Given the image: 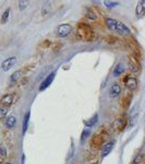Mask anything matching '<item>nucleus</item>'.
<instances>
[{"mask_svg":"<svg viewBox=\"0 0 145 164\" xmlns=\"http://www.w3.org/2000/svg\"><path fill=\"white\" fill-rule=\"evenodd\" d=\"M77 32H79V34L86 40H92L93 38H95L94 31L92 30V27L88 25V24L80 23L79 26H77Z\"/></svg>","mask_w":145,"mask_h":164,"instance_id":"nucleus-1","label":"nucleus"},{"mask_svg":"<svg viewBox=\"0 0 145 164\" xmlns=\"http://www.w3.org/2000/svg\"><path fill=\"white\" fill-rule=\"evenodd\" d=\"M72 30H73V27H72L71 24L63 23V24H60V25L58 26L56 32H57V35L59 37H65V36H68V35L71 33Z\"/></svg>","mask_w":145,"mask_h":164,"instance_id":"nucleus-2","label":"nucleus"},{"mask_svg":"<svg viewBox=\"0 0 145 164\" xmlns=\"http://www.w3.org/2000/svg\"><path fill=\"white\" fill-rule=\"evenodd\" d=\"M15 63H17V57H9L1 63V69L3 71H9Z\"/></svg>","mask_w":145,"mask_h":164,"instance_id":"nucleus-3","label":"nucleus"},{"mask_svg":"<svg viewBox=\"0 0 145 164\" xmlns=\"http://www.w3.org/2000/svg\"><path fill=\"white\" fill-rule=\"evenodd\" d=\"M55 75H56L55 72H51V73H49V75L42 81V83H40V86H39V91H45V90L52 83V81H54L55 79Z\"/></svg>","mask_w":145,"mask_h":164,"instance_id":"nucleus-4","label":"nucleus"},{"mask_svg":"<svg viewBox=\"0 0 145 164\" xmlns=\"http://www.w3.org/2000/svg\"><path fill=\"white\" fill-rule=\"evenodd\" d=\"M13 103H14V95L13 94H5L0 98V105H3V106L10 107Z\"/></svg>","mask_w":145,"mask_h":164,"instance_id":"nucleus-5","label":"nucleus"},{"mask_svg":"<svg viewBox=\"0 0 145 164\" xmlns=\"http://www.w3.org/2000/svg\"><path fill=\"white\" fill-rule=\"evenodd\" d=\"M145 13V0H139L135 8V15L137 18H142Z\"/></svg>","mask_w":145,"mask_h":164,"instance_id":"nucleus-6","label":"nucleus"},{"mask_svg":"<svg viewBox=\"0 0 145 164\" xmlns=\"http://www.w3.org/2000/svg\"><path fill=\"white\" fill-rule=\"evenodd\" d=\"M115 31L119 32L120 34H123V35H129L131 33L130 29H129L128 26L125 25V23H122V22H119V21H117L116 30H115Z\"/></svg>","mask_w":145,"mask_h":164,"instance_id":"nucleus-7","label":"nucleus"},{"mask_svg":"<svg viewBox=\"0 0 145 164\" xmlns=\"http://www.w3.org/2000/svg\"><path fill=\"white\" fill-rule=\"evenodd\" d=\"M121 93V86L120 84L118 83H114L111 85L110 90H109V95H110V98H118Z\"/></svg>","mask_w":145,"mask_h":164,"instance_id":"nucleus-8","label":"nucleus"},{"mask_svg":"<svg viewBox=\"0 0 145 164\" xmlns=\"http://www.w3.org/2000/svg\"><path fill=\"white\" fill-rule=\"evenodd\" d=\"M125 82L127 88L130 90H135L137 88V78H134V77H128V78L125 80Z\"/></svg>","mask_w":145,"mask_h":164,"instance_id":"nucleus-9","label":"nucleus"},{"mask_svg":"<svg viewBox=\"0 0 145 164\" xmlns=\"http://www.w3.org/2000/svg\"><path fill=\"white\" fill-rule=\"evenodd\" d=\"M114 146H115V142H114V141H110V142H107V143L102 147V158L107 156L109 153L112 151V149H114Z\"/></svg>","mask_w":145,"mask_h":164,"instance_id":"nucleus-10","label":"nucleus"},{"mask_svg":"<svg viewBox=\"0 0 145 164\" xmlns=\"http://www.w3.org/2000/svg\"><path fill=\"white\" fill-rule=\"evenodd\" d=\"M22 77H23V70H17V71H14L11 75V77L9 79V82H10V84L17 83Z\"/></svg>","mask_w":145,"mask_h":164,"instance_id":"nucleus-11","label":"nucleus"},{"mask_svg":"<svg viewBox=\"0 0 145 164\" xmlns=\"http://www.w3.org/2000/svg\"><path fill=\"white\" fill-rule=\"evenodd\" d=\"M5 125H6V127L8 128V129L14 128L15 125H17V117H15V116H9V117L6 119Z\"/></svg>","mask_w":145,"mask_h":164,"instance_id":"nucleus-12","label":"nucleus"},{"mask_svg":"<svg viewBox=\"0 0 145 164\" xmlns=\"http://www.w3.org/2000/svg\"><path fill=\"white\" fill-rule=\"evenodd\" d=\"M125 125H127V119L125 117H121L115 121V128L117 130H122L125 127Z\"/></svg>","mask_w":145,"mask_h":164,"instance_id":"nucleus-13","label":"nucleus"},{"mask_svg":"<svg viewBox=\"0 0 145 164\" xmlns=\"http://www.w3.org/2000/svg\"><path fill=\"white\" fill-rule=\"evenodd\" d=\"M30 116H31V113L30 111L25 113V115H24V118H23V129H22V133H26V130H27V127H29V123H30Z\"/></svg>","mask_w":145,"mask_h":164,"instance_id":"nucleus-14","label":"nucleus"},{"mask_svg":"<svg viewBox=\"0 0 145 164\" xmlns=\"http://www.w3.org/2000/svg\"><path fill=\"white\" fill-rule=\"evenodd\" d=\"M106 25L110 31H115L116 30V24H117V20L112 19V18H106Z\"/></svg>","mask_w":145,"mask_h":164,"instance_id":"nucleus-15","label":"nucleus"},{"mask_svg":"<svg viewBox=\"0 0 145 164\" xmlns=\"http://www.w3.org/2000/svg\"><path fill=\"white\" fill-rule=\"evenodd\" d=\"M97 121H98V115L95 114L92 118H90V119H87V121H84V124H85V126L87 127V128H91V127H93L95 124H96Z\"/></svg>","mask_w":145,"mask_h":164,"instance_id":"nucleus-16","label":"nucleus"},{"mask_svg":"<svg viewBox=\"0 0 145 164\" xmlns=\"http://www.w3.org/2000/svg\"><path fill=\"white\" fill-rule=\"evenodd\" d=\"M125 72V66L122 63H118L116 66V68L114 69V77H119Z\"/></svg>","mask_w":145,"mask_h":164,"instance_id":"nucleus-17","label":"nucleus"},{"mask_svg":"<svg viewBox=\"0 0 145 164\" xmlns=\"http://www.w3.org/2000/svg\"><path fill=\"white\" fill-rule=\"evenodd\" d=\"M86 18H87L88 20H93L95 21L97 19V14H96V12L93 10V9L91 8H87L86 9Z\"/></svg>","mask_w":145,"mask_h":164,"instance_id":"nucleus-18","label":"nucleus"},{"mask_svg":"<svg viewBox=\"0 0 145 164\" xmlns=\"http://www.w3.org/2000/svg\"><path fill=\"white\" fill-rule=\"evenodd\" d=\"M102 142H104V138L102 137H98V136H95L94 138L92 139V146H94V147H98V146H102Z\"/></svg>","mask_w":145,"mask_h":164,"instance_id":"nucleus-19","label":"nucleus"},{"mask_svg":"<svg viewBox=\"0 0 145 164\" xmlns=\"http://www.w3.org/2000/svg\"><path fill=\"white\" fill-rule=\"evenodd\" d=\"M104 5H105V7H107V8L112 9L118 6L119 2H118V1H112V0H105V1H104Z\"/></svg>","mask_w":145,"mask_h":164,"instance_id":"nucleus-20","label":"nucleus"},{"mask_svg":"<svg viewBox=\"0 0 145 164\" xmlns=\"http://www.w3.org/2000/svg\"><path fill=\"white\" fill-rule=\"evenodd\" d=\"M29 3L30 0H19V9H20V11L25 10L29 7Z\"/></svg>","mask_w":145,"mask_h":164,"instance_id":"nucleus-21","label":"nucleus"},{"mask_svg":"<svg viewBox=\"0 0 145 164\" xmlns=\"http://www.w3.org/2000/svg\"><path fill=\"white\" fill-rule=\"evenodd\" d=\"M8 112H9V107L3 106V105H0V119H2V118H6Z\"/></svg>","mask_w":145,"mask_h":164,"instance_id":"nucleus-22","label":"nucleus"},{"mask_svg":"<svg viewBox=\"0 0 145 164\" xmlns=\"http://www.w3.org/2000/svg\"><path fill=\"white\" fill-rule=\"evenodd\" d=\"M49 13H50V6H49L48 3H45L43 6V8H42V15L43 17H47V15H49Z\"/></svg>","mask_w":145,"mask_h":164,"instance_id":"nucleus-23","label":"nucleus"},{"mask_svg":"<svg viewBox=\"0 0 145 164\" xmlns=\"http://www.w3.org/2000/svg\"><path fill=\"white\" fill-rule=\"evenodd\" d=\"M9 15H10V9H7L6 11L2 13V17H1V23L5 24V23L8 22Z\"/></svg>","mask_w":145,"mask_h":164,"instance_id":"nucleus-24","label":"nucleus"},{"mask_svg":"<svg viewBox=\"0 0 145 164\" xmlns=\"http://www.w3.org/2000/svg\"><path fill=\"white\" fill-rule=\"evenodd\" d=\"M0 156L1 158L7 156V148L3 144H0Z\"/></svg>","mask_w":145,"mask_h":164,"instance_id":"nucleus-25","label":"nucleus"},{"mask_svg":"<svg viewBox=\"0 0 145 164\" xmlns=\"http://www.w3.org/2000/svg\"><path fill=\"white\" fill-rule=\"evenodd\" d=\"M90 129H84V131H83V133H82V141H84L86 139V137H87L88 135H90Z\"/></svg>","mask_w":145,"mask_h":164,"instance_id":"nucleus-26","label":"nucleus"},{"mask_svg":"<svg viewBox=\"0 0 145 164\" xmlns=\"http://www.w3.org/2000/svg\"><path fill=\"white\" fill-rule=\"evenodd\" d=\"M50 40H44V43H43V45L42 46L43 47H49L50 46Z\"/></svg>","mask_w":145,"mask_h":164,"instance_id":"nucleus-27","label":"nucleus"},{"mask_svg":"<svg viewBox=\"0 0 145 164\" xmlns=\"http://www.w3.org/2000/svg\"><path fill=\"white\" fill-rule=\"evenodd\" d=\"M0 164H5V163L2 162V160H1V159H0Z\"/></svg>","mask_w":145,"mask_h":164,"instance_id":"nucleus-28","label":"nucleus"},{"mask_svg":"<svg viewBox=\"0 0 145 164\" xmlns=\"http://www.w3.org/2000/svg\"><path fill=\"white\" fill-rule=\"evenodd\" d=\"M5 164H11V163H10V162H7V163H5Z\"/></svg>","mask_w":145,"mask_h":164,"instance_id":"nucleus-29","label":"nucleus"}]
</instances>
